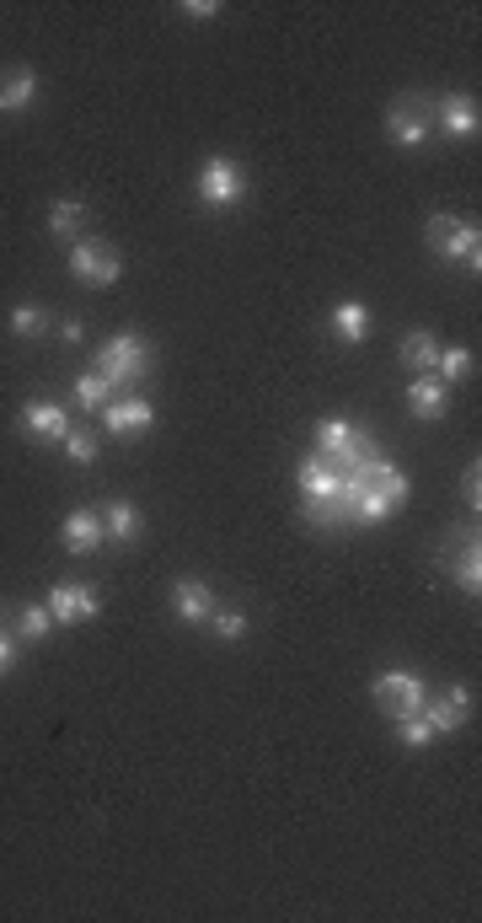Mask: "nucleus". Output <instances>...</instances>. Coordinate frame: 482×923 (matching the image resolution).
<instances>
[{
  "label": "nucleus",
  "instance_id": "obj_1",
  "mask_svg": "<svg viewBox=\"0 0 482 923\" xmlns=\"http://www.w3.org/2000/svg\"><path fill=\"white\" fill-rule=\"evenodd\" d=\"M408 505V473L392 467V462H370L360 473H343V484H338V510H343V522L354 526H375L396 516Z\"/></svg>",
  "mask_w": 482,
  "mask_h": 923
},
{
  "label": "nucleus",
  "instance_id": "obj_2",
  "mask_svg": "<svg viewBox=\"0 0 482 923\" xmlns=\"http://www.w3.org/2000/svg\"><path fill=\"white\" fill-rule=\"evenodd\" d=\"M151 339L145 334H134V328H123V334H113V339L97 349V376H108L113 387H129V381H145L151 376Z\"/></svg>",
  "mask_w": 482,
  "mask_h": 923
},
{
  "label": "nucleus",
  "instance_id": "obj_3",
  "mask_svg": "<svg viewBox=\"0 0 482 923\" xmlns=\"http://www.w3.org/2000/svg\"><path fill=\"white\" fill-rule=\"evenodd\" d=\"M423 242H429L434 258H445V264H466L472 275L482 269V231H478V220L429 216V226H423Z\"/></svg>",
  "mask_w": 482,
  "mask_h": 923
},
{
  "label": "nucleus",
  "instance_id": "obj_4",
  "mask_svg": "<svg viewBox=\"0 0 482 923\" xmlns=\"http://www.w3.org/2000/svg\"><path fill=\"white\" fill-rule=\"evenodd\" d=\"M370 693H375V704L386 708V719L419 714V708L429 704V682H423L419 672H402V666L381 672V677H370Z\"/></svg>",
  "mask_w": 482,
  "mask_h": 923
},
{
  "label": "nucleus",
  "instance_id": "obj_5",
  "mask_svg": "<svg viewBox=\"0 0 482 923\" xmlns=\"http://www.w3.org/2000/svg\"><path fill=\"white\" fill-rule=\"evenodd\" d=\"M440 564L451 569V580L466 590V596H478L482 590V554H478V532H466V526H455L445 532V548H440Z\"/></svg>",
  "mask_w": 482,
  "mask_h": 923
},
{
  "label": "nucleus",
  "instance_id": "obj_6",
  "mask_svg": "<svg viewBox=\"0 0 482 923\" xmlns=\"http://www.w3.org/2000/svg\"><path fill=\"white\" fill-rule=\"evenodd\" d=\"M241 193H247V178H241L237 161L231 156H204V167H199V199L210 210H231Z\"/></svg>",
  "mask_w": 482,
  "mask_h": 923
},
{
  "label": "nucleus",
  "instance_id": "obj_7",
  "mask_svg": "<svg viewBox=\"0 0 482 923\" xmlns=\"http://www.w3.org/2000/svg\"><path fill=\"white\" fill-rule=\"evenodd\" d=\"M429 129H434V108H429V97H396L392 108H386V135H392L402 151H413L429 140Z\"/></svg>",
  "mask_w": 482,
  "mask_h": 923
},
{
  "label": "nucleus",
  "instance_id": "obj_8",
  "mask_svg": "<svg viewBox=\"0 0 482 923\" xmlns=\"http://www.w3.org/2000/svg\"><path fill=\"white\" fill-rule=\"evenodd\" d=\"M70 275L87 279V285H119L123 264L102 237H76V242H70Z\"/></svg>",
  "mask_w": 482,
  "mask_h": 923
},
{
  "label": "nucleus",
  "instance_id": "obj_9",
  "mask_svg": "<svg viewBox=\"0 0 482 923\" xmlns=\"http://www.w3.org/2000/svg\"><path fill=\"white\" fill-rule=\"evenodd\" d=\"M155 425V408L145 398H113L102 408V430L108 435H123V440H134V435H145Z\"/></svg>",
  "mask_w": 482,
  "mask_h": 923
},
{
  "label": "nucleus",
  "instance_id": "obj_10",
  "mask_svg": "<svg viewBox=\"0 0 482 923\" xmlns=\"http://www.w3.org/2000/svg\"><path fill=\"white\" fill-rule=\"evenodd\" d=\"M423 714H429L434 736H455V731L472 719V693H466V687H445L440 698H429V704H423Z\"/></svg>",
  "mask_w": 482,
  "mask_h": 923
},
{
  "label": "nucleus",
  "instance_id": "obj_11",
  "mask_svg": "<svg viewBox=\"0 0 482 923\" xmlns=\"http://www.w3.org/2000/svg\"><path fill=\"white\" fill-rule=\"evenodd\" d=\"M478 102L466 92H451L440 97V108H434V129H445V135H455V140H472L478 135Z\"/></svg>",
  "mask_w": 482,
  "mask_h": 923
},
{
  "label": "nucleus",
  "instance_id": "obj_12",
  "mask_svg": "<svg viewBox=\"0 0 482 923\" xmlns=\"http://www.w3.org/2000/svg\"><path fill=\"white\" fill-rule=\"evenodd\" d=\"M172 607H178L182 623H210L214 617V590L199 575H182L178 585H172Z\"/></svg>",
  "mask_w": 482,
  "mask_h": 923
},
{
  "label": "nucleus",
  "instance_id": "obj_13",
  "mask_svg": "<svg viewBox=\"0 0 482 923\" xmlns=\"http://www.w3.org/2000/svg\"><path fill=\"white\" fill-rule=\"evenodd\" d=\"M60 537H64L70 554H97V548L108 543V532H102V516H97V510H70L64 526H60Z\"/></svg>",
  "mask_w": 482,
  "mask_h": 923
},
{
  "label": "nucleus",
  "instance_id": "obj_14",
  "mask_svg": "<svg viewBox=\"0 0 482 923\" xmlns=\"http://www.w3.org/2000/svg\"><path fill=\"white\" fill-rule=\"evenodd\" d=\"M338 484H343V473L322 451H311L301 462V499H338Z\"/></svg>",
  "mask_w": 482,
  "mask_h": 923
},
{
  "label": "nucleus",
  "instance_id": "obj_15",
  "mask_svg": "<svg viewBox=\"0 0 482 923\" xmlns=\"http://www.w3.org/2000/svg\"><path fill=\"white\" fill-rule=\"evenodd\" d=\"M38 97V70L32 64H11L0 76V113H28Z\"/></svg>",
  "mask_w": 482,
  "mask_h": 923
},
{
  "label": "nucleus",
  "instance_id": "obj_16",
  "mask_svg": "<svg viewBox=\"0 0 482 923\" xmlns=\"http://www.w3.org/2000/svg\"><path fill=\"white\" fill-rule=\"evenodd\" d=\"M408 408H413V419H445V408H451V387H445L440 376H413V387H408Z\"/></svg>",
  "mask_w": 482,
  "mask_h": 923
},
{
  "label": "nucleus",
  "instance_id": "obj_17",
  "mask_svg": "<svg viewBox=\"0 0 482 923\" xmlns=\"http://www.w3.org/2000/svg\"><path fill=\"white\" fill-rule=\"evenodd\" d=\"M22 430L38 435V440H64V435H70V414H64L60 403L32 398L28 408H22Z\"/></svg>",
  "mask_w": 482,
  "mask_h": 923
},
{
  "label": "nucleus",
  "instance_id": "obj_18",
  "mask_svg": "<svg viewBox=\"0 0 482 923\" xmlns=\"http://www.w3.org/2000/svg\"><path fill=\"white\" fill-rule=\"evenodd\" d=\"M440 349H445V344L434 339L429 328H408L396 355H402V366L413 370V376H434V360H440Z\"/></svg>",
  "mask_w": 482,
  "mask_h": 923
},
{
  "label": "nucleus",
  "instance_id": "obj_19",
  "mask_svg": "<svg viewBox=\"0 0 482 923\" xmlns=\"http://www.w3.org/2000/svg\"><path fill=\"white\" fill-rule=\"evenodd\" d=\"M102 532H108V543H140V532H145V516H140V505H129V499H113V505H102Z\"/></svg>",
  "mask_w": 482,
  "mask_h": 923
},
{
  "label": "nucleus",
  "instance_id": "obj_20",
  "mask_svg": "<svg viewBox=\"0 0 482 923\" xmlns=\"http://www.w3.org/2000/svg\"><path fill=\"white\" fill-rule=\"evenodd\" d=\"M81 220H87V199H76V193H64L49 205V237H60V242H76L81 237Z\"/></svg>",
  "mask_w": 482,
  "mask_h": 923
},
{
  "label": "nucleus",
  "instance_id": "obj_21",
  "mask_svg": "<svg viewBox=\"0 0 482 923\" xmlns=\"http://www.w3.org/2000/svg\"><path fill=\"white\" fill-rule=\"evenodd\" d=\"M332 334L343 344H364L370 339V311H364L360 301H338V307H332Z\"/></svg>",
  "mask_w": 482,
  "mask_h": 923
},
{
  "label": "nucleus",
  "instance_id": "obj_22",
  "mask_svg": "<svg viewBox=\"0 0 482 923\" xmlns=\"http://www.w3.org/2000/svg\"><path fill=\"white\" fill-rule=\"evenodd\" d=\"M349 446H354V425H349V419H338V414H332V419L317 425V451H322L328 462H343Z\"/></svg>",
  "mask_w": 482,
  "mask_h": 923
},
{
  "label": "nucleus",
  "instance_id": "obj_23",
  "mask_svg": "<svg viewBox=\"0 0 482 923\" xmlns=\"http://www.w3.org/2000/svg\"><path fill=\"white\" fill-rule=\"evenodd\" d=\"M54 628H60L54 613H49L43 602H32V607H17V628H11V634H17V639H28V645H38V639H49Z\"/></svg>",
  "mask_w": 482,
  "mask_h": 923
},
{
  "label": "nucleus",
  "instance_id": "obj_24",
  "mask_svg": "<svg viewBox=\"0 0 482 923\" xmlns=\"http://www.w3.org/2000/svg\"><path fill=\"white\" fill-rule=\"evenodd\" d=\"M81 590H87L81 580H60L43 596V607L54 613V623H81Z\"/></svg>",
  "mask_w": 482,
  "mask_h": 923
},
{
  "label": "nucleus",
  "instance_id": "obj_25",
  "mask_svg": "<svg viewBox=\"0 0 482 923\" xmlns=\"http://www.w3.org/2000/svg\"><path fill=\"white\" fill-rule=\"evenodd\" d=\"M113 393H119V387H113L108 376H97V370H81V376H76V398H81L87 414H102V408L113 403Z\"/></svg>",
  "mask_w": 482,
  "mask_h": 923
},
{
  "label": "nucleus",
  "instance_id": "obj_26",
  "mask_svg": "<svg viewBox=\"0 0 482 923\" xmlns=\"http://www.w3.org/2000/svg\"><path fill=\"white\" fill-rule=\"evenodd\" d=\"M434 376L451 387V381H461V376H472V349H461V344H451V349H440V360H434Z\"/></svg>",
  "mask_w": 482,
  "mask_h": 923
},
{
  "label": "nucleus",
  "instance_id": "obj_27",
  "mask_svg": "<svg viewBox=\"0 0 482 923\" xmlns=\"http://www.w3.org/2000/svg\"><path fill=\"white\" fill-rule=\"evenodd\" d=\"M396 725V741H402V746H429V741H434V725H429V714H402V719H392Z\"/></svg>",
  "mask_w": 482,
  "mask_h": 923
},
{
  "label": "nucleus",
  "instance_id": "obj_28",
  "mask_svg": "<svg viewBox=\"0 0 482 923\" xmlns=\"http://www.w3.org/2000/svg\"><path fill=\"white\" fill-rule=\"evenodd\" d=\"M60 446L70 451V462H81V467H91V462H97V430H81V425H70V435H64Z\"/></svg>",
  "mask_w": 482,
  "mask_h": 923
},
{
  "label": "nucleus",
  "instance_id": "obj_29",
  "mask_svg": "<svg viewBox=\"0 0 482 923\" xmlns=\"http://www.w3.org/2000/svg\"><path fill=\"white\" fill-rule=\"evenodd\" d=\"M214 639H225V645H237L241 634H247V617L237 613V607H214Z\"/></svg>",
  "mask_w": 482,
  "mask_h": 923
},
{
  "label": "nucleus",
  "instance_id": "obj_30",
  "mask_svg": "<svg viewBox=\"0 0 482 923\" xmlns=\"http://www.w3.org/2000/svg\"><path fill=\"white\" fill-rule=\"evenodd\" d=\"M43 328H49V317H43L38 307H17V311H11V334H17V339H38Z\"/></svg>",
  "mask_w": 482,
  "mask_h": 923
},
{
  "label": "nucleus",
  "instance_id": "obj_31",
  "mask_svg": "<svg viewBox=\"0 0 482 923\" xmlns=\"http://www.w3.org/2000/svg\"><path fill=\"white\" fill-rule=\"evenodd\" d=\"M461 494H466V505H472V516L482 510V462L472 457V467L461 473Z\"/></svg>",
  "mask_w": 482,
  "mask_h": 923
},
{
  "label": "nucleus",
  "instance_id": "obj_32",
  "mask_svg": "<svg viewBox=\"0 0 482 923\" xmlns=\"http://www.w3.org/2000/svg\"><path fill=\"white\" fill-rule=\"evenodd\" d=\"M11 666H17V634H11V628H0V677H6Z\"/></svg>",
  "mask_w": 482,
  "mask_h": 923
},
{
  "label": "nucleus",
  "instance_id": "obj_33",
  "mask_svg": "<svg viewBox=\"0 0 482 923\" xmlns=\"http://www.w3.org/2000/svg\"><path fill=\"white\" fill-rule=\"evenodd\" d=\"M97 613H102V590L87 585V590H81V617H97Z\"/></svg>",
  "mask_w": 482,
  "mask_h": 923
},
{
  "label": "nucleus",
  "instance_id": "obj_34",
  "mask_svg": "<svg viewBox=\"0 0 482 923\" xmlns=\"http://www.w3.org/2000/svg\"><path fill=\"white\" fill-rule=\"evenodd\" d=\"M60 339H64V344H81V339H87L81 317H64V322H60Z\"/></svg>",
  "mask_w": 482,
  "mask_h": 923
},
{
  "label": "nucleus",
  "instance_id": "obj_35",
  "mask_svg": "<svg viewBox=\"0 0 482 923\" xmlns=\"http://www.w3.org/2000/svg\"><path fill=\"white\" fill-rule=\"evenodd\" d=\"M182 11H188V17H220V0H188Z\"/></svg>",
  "mask_w": 482,
  "mask_h": 923
}]
</instances>
